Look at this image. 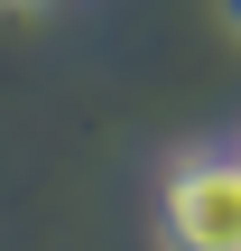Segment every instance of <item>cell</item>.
<instances>
[{"mask_svg": "<svg viewBox=\"0 0 241 251\" xmlns=\"http://www.w3.org/2000/svg\"><path fill=\"white\" fill-rule=\"evenodd\" d=\"M232 28H241V0H232Z\"/></svg>", "mask_w": 241, "mask_h": 251, "instance_id": "obj_3", "label": "cell"}, {"mask_svg": "<svg viewBox=\"0 0 241 251\" xmlns=\"http://www.w3.org/2000/svg\"><path fill=\"white\" fill-rule=\"evenodd\" d=\"M9 9H56V0H9Z\"/></svg>", "mask_w": 241, "mask_h": 251, "instance_id": "obj_2", "label": "cell"}, {"mask_svg": "<svg viewBox=\"0 0 241 251\" xmlns=\"http://www.w3.org/2000/svg\"><path fill=\"white\" fill-rule=\"evenodd\" d=\"M167 251H241V149H186L158 177Z\"/></svg>", "mask_w": 241, "mask_h": 251, "instance_id": "obj_1", "label": "cell"}]
</instances>
